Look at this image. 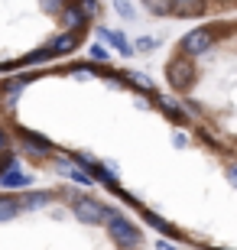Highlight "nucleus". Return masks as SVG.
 I'll return each mask as SVG.
<instances>
[{
  "label": "nucleus",
  "mask_w": 237,
  "mask_h": 250,
  "mask_svg": "<svg viewBox=\"0 0 237 250\" xmlns=\"http://www.w3.org/2000/svg\"><path fill=\"white\" fill-rule=\"evenodd\" d=\"M153 17H208L215 10L234 13V0H140Z\"/></svg>",
  "instance_id": "nucleus-1"
}]
</instances>
